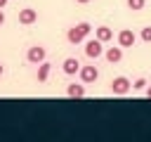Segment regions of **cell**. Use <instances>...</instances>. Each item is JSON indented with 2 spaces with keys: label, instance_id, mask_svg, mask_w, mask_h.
<instances>
[{
  "label": "cell",
  "instance_id": "13",
  "mask_svg": "<svg viewBox=\"0 0 151 142\" xmlns=\"http://www.w3.org/2000/svg\"><path fill=\"white\" fill-rule=\"evenodd\" d=\"M125 2H127V7H130V9H134V12L144 9V5H146V0H125Z\"/></svg>",
  "mask_w": 151,
  "mask_h": 142
},
{
  "label": "cell",
  "instance_id": "17",
  "mask_svg": "<svg viewBox=\"0 0 151 142\" xmlns=\"http://www.w3.org/2000/svg\"><path fill=\"white\" fill-rule=\"evenodd\" d=\"M2 24H5V12L0 9V26H2Z\"/></svg>",
  "mask_w": 151,
  "mask_h": 142
},
{
  "label": "cell",
  "instance_id": "18",
  "mask_svg": "<svg viewBox=\"0 0 151 142\" xmlns=\"http://www.w3.org/2000/svg\"><path fill=\"white\" fill-rule=\"evenodd\" d=\"M5 5H7V0H0V9H5Z\"/></svg>",
  "mask_w": 151,
  "mask_h": 142
},
{
  "label": "cell",
  "instance_id": "15",
  "mask_svg": "<svg viewBox=\"0 0 151 142\" xmlns=\"http://www.w3.org/2000/svg\"><path fill=\"white\" fill-rule=\"evenodd\" d=\"M139 38H142L144 43H151V26H144V28L139 31Z\"/></svg>",
  "mask_w": 151,
  "mask_h": 142
},
{
  "label": "cell",
  "instance_id": "6",
  "mask_svg": "<svg viewBox=\"0 0 151 142\" xmlns=\"http://www.w3.org/2000/svg\"><path fill=\"white\" fill-rule=\"evenodd\" d=\"M118 45L120 47H134V43H137V36H134V31L132 28H123V31H118Z\"/></svg>",
  "mask_w": 151,
  "mask_h": 142
},
{
  "label": "cell",
  "instance_id": "2",
  "mask_svg": "<svg viewBox=\"0 0 151 142\" xmlns=\"http://www.w3.org/2000/svg\"><path fill=\"white\" fill-rule=\"evenodd\" d=\"M83 45H85L83 52H85L87 59H99V57H104V43H101L99 38H85Z\"/></svg>",
  "mask_w": 151,
  "mask_h": 142
},
{
  "label": "cell",
  "instance_id": "19",
  "mask_svg": "<svg viewBox=\"0 0 151 142\" xmlns=\"http://www.w3.org/2000/svg\"><path fill=\"white\" fill-rule=\"evenodd\" d=\"M76 2H78V5H87L90 0H76Z\"/></svg>",
  "mask_w": 151,
  "mask_h": 142
},
{
  "label": "cell",
  "instance_id": "10",
  "mask_svg": "<svg viewBox=\"0 0 151 142\" xmlns=\"http://www.w3.org/2000/svg\"><path fill=\"white\" fill-rule=\"evenodd\" d=\"M50 71H52V64L45 59V62H40L38 64V73H35V78H38V83H45L47 78H50Z\"/></svg>",
  "mask_w": 151,
  "mask_h": 142
},
{
  "label": "cell",
  "instance_id": "9",
  "mask_svg": "<svg viewBox=\"0 0 151 142\" xmlns=\"http://www.w3.org/2000/svg\"><path fill=\"white\" fill-rule=\"evenodd\" d=\"M104 59L109 62V64H118L120 59H123V47L118 45V47H106L104 50Z\"/></svg>",
  "mask_w": 151,
  "mask_h": 142
},
{
  "label": "cell",
  "instance_id": "1",
  "mask_svg": "<svg viewBox=\"0 0 151 142\" xmlns=\"http://www.w3.org/2000/svg\"><path fill=\"white\" fill-rule=\"evenodd\" d=\"M92 33V24L90 21H78L76 26H71L68 31H66V40L71 43V45H80V43H85V38Z\"/></svg>",
  "mask_w": 151,
  "mask_h": 142
},
{
  "label": "cell",
  "instance_id": "14",
  "mask_svg": "<svg viewBox=\"0 0 151 142\" xmlns=\"http://www.w3.org/2000/svg\"><path fill=\"white\" fill-rule=\"evenodd\" d=\"M146 85H149V83H146V78H142V76L132 80V90H144Z\"/></svg>",
  "mask_w": 151,
  "mask_h": 142
},
{
  "label": "cell",
  "instance_id": "4",
  "mask_svg": "<svg viewBox=\"0 0 151 142\" xmlns=\"http://www.w3.org/2000/svg\"><path fill=\"white\" fill-rule=\"evenodd\" d=\"M47 59V52H45V47L42 45H31L28 47V52H26V62H31V64H40V62H45Z\"/></svg>",
  "mask_w": 151,
  "mask_h": 142
},
{
  "label": "cell",
  "instance_id": "5",
  "mask_svg": "<svg viewBox=\"0 0 151 142\" xmlns=\"http://www.w3.org/2000/svg\"><path fill=\"white\" fill-rule=\"evenodd\" d=\"M78 76H80V83H94L97 78H99V69L97 66H92V64H87V66H80V71H78Z\"/></svg>",
  "mask_w": 151,
  "mask_h": 142
},
{
  "label": "cell",
  "instance_id": "7",
  "mask_svg": "<svg viewBox=\"0 0 151 142\" xmlns=\"http://www.w3.org/2000/svg\"><path fill=\"white\" fill-rule=\"evenodd\" d=\"M35 21H38V9H33V7H24V9H19V24L31 26V24H35Z\"/></svg>",
  "mask_w": 151,
  "mask_h": 142
},
{
  "label": "cell",
  "instance_id": "12",
  "mask_svg": "<svg viewBox=\"0 0 151 142\" xmlns=\"http://www.w3.org/2000/svg\"><path fill=\"white\" fill-rule=\"evenodd\" d=\"M94 38H99L101 43H109V40L113 38V28H109V26H97V28H94Z\"/></svg>",
  "mask_w": 151,
  "mask_h": 142
},
{
  "label": "cell",
  "instance_id": "3",
  "mask_svg": "<svg viewBox=\"0 0 151 142\" xmlns=\"http://www.w3.org/2000/svg\"><path fill=\"white\" fill-rule=\"evenodd\" d=\"M130 88H132V80L127 76H116L111 80V92L113 95H125V92H130Z\"/></svg>",
  "mask_w": 151,
  "mask_h": 142
},
{
  "label": "cell",
  "instance_id": "11",
  "mask_svg": "<svg viewBox=\"0 0 151 142\" xmlns=\"http://www.w3.org/2000/svg\"><path fill=\"white\" fill-rule=\"evenodd\" d=\"M66 95L68 97H85V83H68Z\"/></svg>",
  "mask_w": 151,
  "mask_h": 142
},
{
  "label": "cell",
  "instance_id": "16",
  "mask_svg": "<svg viewBox=\"0 0 151 142\" xmlns=\"http://www.w3.org/2000/svg\"><path fill=\"white\" fill-rule=\"evenodd\" d=\"M144 92H146V97L151 99V85H146V88H144Z\"/></svg>",
  "mask_w": 151,
  "mask_h": 142
},
{
  "label": "cell",
  "instance_id": "20",
  "mask_svg": "<svg viewBox=\"0 0 151 142\" xmlns=\"http://www.w3.org/2000/svg\"><path fill=\"white\" fill-rule=\"evenodd\" d=\"M2 73H5V66H2V64H0V76H2Z\"/></svg>",
  "mask_w": 151,
  "mask_h": 142
},
{
  "label": "cell",
  "instance_id": "8",
  "mask_svg": "<svg viewBox=\"0 0 151 142\" xmlns=\"http://www.w3.org/2000/svg\"><path fill=\"white\" fill-rule=\"evenodd\" d=\"M80 66H83V64H80L76 57H66V59L61 62V71H64L66 76H76V73L80 71Z\"/></svg>",
  "mask_w": 151,
  "mask_h": 142
}]
</instances>
